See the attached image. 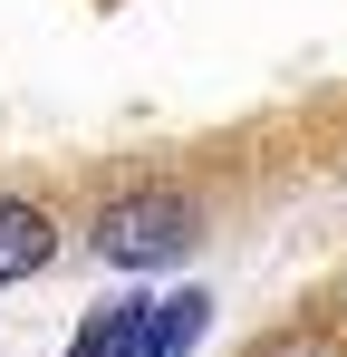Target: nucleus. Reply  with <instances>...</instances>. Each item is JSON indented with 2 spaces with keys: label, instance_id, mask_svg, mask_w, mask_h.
<instances>
[{
  "label": "nucleus",
  "instance_id": "obj_1",
  "mask_svg": "<svg viewBox=\"0 0 347 357\" xmlns=\"http://www.w3.org/2000/svg\"><path fill=\"white\" fill-rule=\"evenodd\" d=\"M193 241H203V213L183 193H116L87 232V251L107 271H164V261H193Z\"/></svg>",
  "mask_w": 347,
  "mask_h": 357
},
{
  "label": "nucleus",
  "instance_id": "obj_2",
  "mask_svg": "<svg viewBox=\"0 0 347 357\" xmlns=\"http://www.w3.org/2000/svg\"><path fill=\"white\" fill-rule=\"evenodd\" d=\"M213 328V299L203 290H164V299H135V348L125 357H193Z\"/></svg>",
  "mask_w": 347,
  "mask_h": 357
},
{
  "label": "nucleus",
  "instance_id": "obj_3",
  "mask_svg": "<svg viewBox=\"0 0 347 357\" xmlns=\"http://www.w3.org/2000/svg\"><path fill=\"white\" fill-rule=\"evenodd\" d=\"M58 261V222L39 203H20V193H0V280H39Z\"/></svg>",
  "mask_w": 347,
  "mask_h": 357
},
{
  "label": "nucleus",
  "instance_id": "obj_4",
  "mask_svg": "<svg viewBox=\"0 0 347 357\" xmlns=\"http://www.w3.org/2000/svg\"><path fill=\"white\" fill-rule=\"evenodd\" d=\"M135 348V299H107V309H87V328L68 338V357H125Z\"/></svg>",
  "mask_w": 347,
  "mask_h": 357
}]
</instances>
